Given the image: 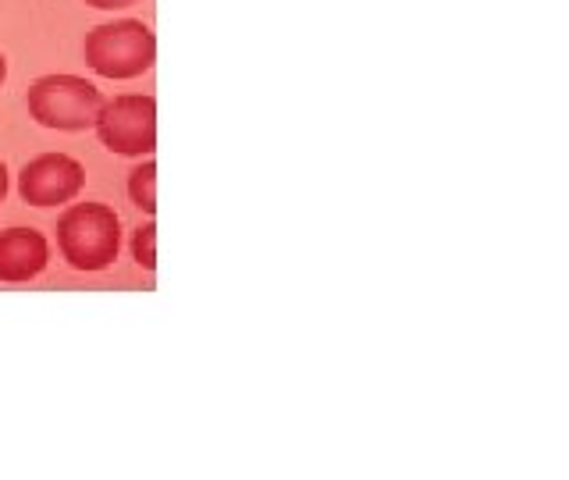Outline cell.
<instances>
[{"label": "cell", "instance_id": "cell-1", "mask_svg": "<svg viewBox=\"0 0 569 480\" xmlns=\"http://www.w3.org/2000/svg\"><path fill=\"white\" fill-rule=\"evenodd\" d=\"M58 242L76 271H107L121 249V221L103 203H76L61 213Z\"/></svg>", "mask_w": 569, "mask_h": 480}, {"label": "cell", "instance_id": "cell-10", "mask_svg": "<svg viewBox=\"0 0 569 480\" xmlns=\"http://www.w3.org/2000/svg\"><path fill=\"white\" fill-rule=\"evenodd\" d=\"M8 189H11V182H8V168L0 164V200H4V196H8Z\"/></svg>", "mask_w": 569, "mask_h": 480}, {"label": "cell", "instance_id": "cell-4", "mask_svg": "<svg viewBox=\"0 0 569 480\" xmlns=\"http://www.w3.org/2000/svg\"><path fill=\"white\" fill-rule=\"evenodd\" d=\"M97 136L118 157H147L157 150V100L147 93L114 97L100 107Z\"/></svg>", "mask_w": 569, "mask_h": 480}, {"label": "cell", "instance_id": "cell-11", "mask_svg": "<svg viewBox=\"0 0 569 480\" xmlns=\"http://www.w3.org/2000/svg\"><path fill=\"white\" fill-rule=\"evenodd\" d=\"M4 76H8V61H4V53H0V82H4Z\"/></svg>", "mask_w": 569, "mask_h": 480}, {"label": "cell", "instance_id": "cell-6", "mask_svg": "<svg viewBox=\"0 0 569 480\" xmlns=\"http://www.w3.org/2000/svg\"><path fill=\"white\" fill-rule=\"evenodd\" d=\"M47 239L36 228L0 231V281L22 284L47 271Z\"/></svg>", "mask_w": 569, "mask_h": 480}, {"label": "cell", "instance_id": "cell-9", "mask_svg": "<svg viewBox=\"0 0 569 480\" xmlns=\"http://www.w3.org/2000/svg\"><path fill=\"white\" fill-rule=\"evenodd\" d=\"M89 8H103V11H118V8H129L139 4V0H86Z\"/></svg>", "mask_w": 569, "mask_h": 480}, {"label": "cell", "instance_id": "cell-5", "mask_svg": "<svg viewBox=\"0 0 569 480\" xmlns=\"http://www.w3.org/2000/svg\"><path fill=\"white\" fill-rule=\"evenodd\" d=\"M86 186V168L68 153H43L29 160L18 174V192L29 207H61L71 203Z\"/></svg>", "mask_w": 569, "mask_h": 480}, {"label": "cell", "instance_id": "cell-2", "mask_svg": "<svg viewBox=\"0 0 569 480\" xmlns=\"http://www.w3.org/2000/svg\"><path fill=\"white\" fill-rule=\"evenodd\" d=\"M153 61L157 36L136 18L97 26L86 36V64L103 79H136L142 71H150Z\"/></svg>", "mask_w": 569, "mask_h": 480}, {"label": "cell", "instance_id": "cell-3", "mask_svg": "<svg viewBox=\"0 0 569 480\" xmlns=\"http://www.w3.org/2000/svg\"><path fill=\"white\" fill-rule=\"evenodd\" d=\"M100 107V89L79 76H43L29 86V114L58 132L97 129Z\"/></svg>", "mask_w": 569, "mask_h": 480}, {"label": "cell", "instance_id": "cell-7", "mask_svg": "<svg viewBox=\"0 0 569 480\" xmlns=\"http://www.w3.org/2000/svg\"><path fill=\"white\" fill-rule=\"evenodd\" d=\"M129 196L142 213H157V164L147 160L129 174Z\"/></svg>", "mask_w": 569, "mask_h": 480}, {"label": "cell", "instance_id": "cell-8", "mask_svg": "<svg viewBox=\"0 0 569 480\" xmlns=\"http://www.w3.org/2000/svg\"><path fill=\"white\" fill-rule=\"evenodd\" d=\"M132 253L142 271H157V224H142L132 236Z\"/></svg>", "mask_w": 569, "mask_h": 480}]
</instances>
